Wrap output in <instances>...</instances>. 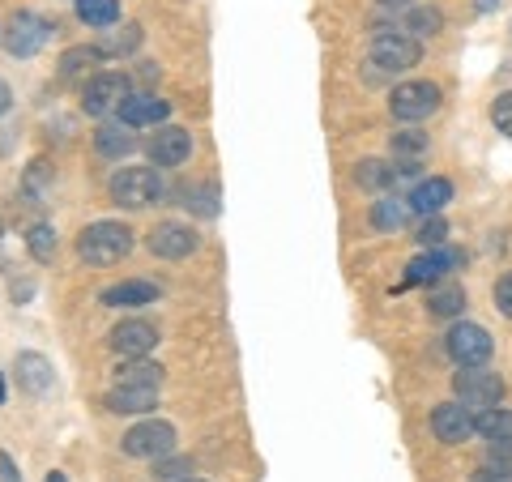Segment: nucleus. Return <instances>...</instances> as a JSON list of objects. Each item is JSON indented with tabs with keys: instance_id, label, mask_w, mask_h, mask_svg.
<instances>
[{
	"instance_id": "obj_1",
	"label": "nucleus",
	"mask_w": 512,
	"mask_h": 482,
	"mask_svg": "<svg viewBox=\"0 0 512 482\" xmlns=\"http://www.w3.org/2000/svg\"><path fill=\"white\" fill-rule=\"evenodd\" d=\"M423 56V43L419 39H410L402 35V30H380V35H372V47H367V69H372V82L376 77H397V73H406L414 69Z\"/></svg>"
},
{
	"instance_id": "obj_2",
	"label": "nucleus",
	"mask_w": 512,
	"mask_h": 482,
	"mask_svg": "<svg viewBox=\"0 0 512 482\" xmlns=\"http://www.w3.org/2000/svg\"><path fill=\"white\" fill-rule=\"evenodd\" d=\"M128 252H133V231L124 222H90L77 235V256L86 265H120Z\"/></svg>"
},
{
	"instance_id": "obj_3",
	"label": "nucleus",
	"mask_w": 512,
	"mask_h": 482,
	"mask_svg": "<svg viewBox=\"0 0 512 482\" xmlns=\"http://www.w3.org/2000/svg\"><path fill=\"white\" fill-rule=\"evenodd\" d=\"M111 201L124 205V210H150L154 201H163V175L154 167H120L111 175Z\"/></svg>"
},
{
	"instance_id": "obj_4",
	"label": "nucleus",
	"mask_w": 512,
	"mask_h": 482,
	"mask_svg": "<svg viewBox=\"0 0 512 482\" xmlns=\"http://www.w3.org/2000/svg\"><path fill=\"white\" fill-rule=\"evenodd\" d=\"M175 444H180V436H175V427L167 419H141L137 427H128L120 440L124 453L141 457V461H163L175 453Z\"/></svg>"
},
{
	"instance_id": "obj_5",
	"label": "nucleus",
	"mask_w": 512,
	"mask_h": 482,
	"mask_svg": "<svg viewBox=\"0 0 512 482\" xmlns=\"http://www.w3.org/2000/svg\"><path fill=\"white\" fill-rule=\"evenodd\" d=\"M453 397L461 401L466 410H487V406H500V397H504V380L487 372V363L483 367H457V376H453Z\"/></svg>"
},
{
	"instance_id": "obj_6",
	"label": "nucleus",
	"mask_w": 512,
	"mask_h": 482,
	"mask_svg": "<svg viewBox=\"0 0 512 482\" xmlns=\"http://www.w3.org/2000/svg\"><path fill=\"white\" fill-rule=\"evenodd\" d=\"M52 22L47 18H39V13H30V9H22V13H13V22L0 30V43H5V52L9 56H18V60H30L35 52H43V43H47V35H52Z\"/></svg>"
},
{
	"instance_id": "obj_7",
	"label": "nucleus",
	"mask_w": 512,
	"mask_h": 482,
	"mask_svg": "<svg viewBox=\"0 0 512 482\" xmlns=\"http://www.w3.org/2000/svg\"><path fill=\"white\" fill-rule=\"evenodd\" d=\"M389 111L402 124H419L440 111V86L436 82H402L389 94Z\"/></svg>"
},
{
	"instance_id": "obj_8",
	"label": "nucleus",
	"mask_w": 512,
	"mask_h": 482,
	"mask_svg": "<svg viewBox=\"0 0 512 482\" xmlns=\"http://www.w3.org/2000/svg\"><path fill=\"white\" fill-rule=\"evenodd\" d=\"M461 265H466V252H457V248H423V256H414V261L406 265V278L397 291H406V286H436L440 278H448V273H457Z\"/></svg>"
},
{
	"instance_id": "obj_9",
	"label": "nucleus",
	"mask_w": 512,
	"mask_h": 482,
	"mask_svg": "<svg viewBox=\"0 0 512 482\" xmlns=\"http://www.w3.org/2000/svg\"><path fill=\"white\" fill-rule=\"evenodd\" d=\"M444 350H448V359H453L457 367H483L495 346H491V333L483 325L457 320V325L448 329V337H444Z\"/></svg>"
},
{
	"instance_id": "obj_10",
	"label": "nucleus",
	"mask_w": 512,
	"mask_h": 482,
	"mask_svg": "<svg viewBox=\"0 0 512 482\" xmlns=\"http://www.w3.org/2000/svg\"><path fill=\"white\" fill-rule=\"evenodd\" d=\"M128 94H133V82H128L124 73H94L82 90V107H86V116H107Z\"/></svg>"
},
{
	"instance_id": "obj_11",
	"label": "nucleus",
	"mask_w": 512,
	"mask_h": 482,
	"mask_svg": "<svg viewBox=\"0 0 512 482\" xmlns=\"http://www.w3.org/2000/svg\"><path fill=\"white\" fill-rule=\"evenodd\" d=\"M107 346L116 350L120 359H150L154 355V346H158V329L150 325V320H120L116 329H111L107 337Z\"/></svg>"
},
{
	"instance_id": "obj_12",
	"label": "nucleus",
	"mask_w": 512,
	"mask_h": 482,
	"mask_svg": "<svg viewBox=\"0 0 512 482\" xmlns=\"http://www.w3.org/2000/svg\"><path fill=\"white\" fill-rule=\"evenodd\" d=\"M146 154L154 167H184L192 154V133L188 128H175V124H158L154 137L146 141Z\"/></svg>"
},
{
	"instance_id": "obj_13",
	"label": "nucleus",
	"mask_w": 512,
	"mask_h": 482,
	"mask_svg": "<svg viewBox=\"0 0 512 482\" xmlns=\"http://www.w3.org/2000/svg\"><path fill=\"white\" fill-rule=\"evenodd\" d=\"M197 244L201 239L188 222H158V227L150 231V239H146V248L154 256H163V261H184V256L197 252Z\"/></svg>"
},
{
	"instance_id": "obj_14",
	"label": "nucleus",
	"mask_w": 512,
	"mask_h": 482,
	"mask_svg": "<svg viewBox=\"0 0 512 482\" xmlns=\"http://www.w3.org/2000/svg\"><path fill=\"white\" fill-rule=\"evenodd\" d=\"M431 431H436L440 444H466L474 436V414L461 401H444V406L431 410Z\"/></svg>"
},
{
	"instance_id": "obj_15",
	"label": "nucleus",
	"mask_w": 512,
	"mask_h": 482,
	"mask_svg": "<svg viewBox=\"0 0 512 482\" xmlns=\"http://www.w3.org/2000/svg\"><path fill=\"white\" fill-rule=\"evenodd\" d=\"M171 103H163L158 94H128V99L116 107V120L128 128H158L167 124Z\"/></svg>"
},
{
	"instance_id": "obj_16",
	"label": "nucleus",
	"mask_w": 512,
	"mask_h": 482,
	"mask_svg": "<svg viewBox=\"0 0 512 482\" xmlns=\"http://www.w3.org/2000/svg\"><path fill=\"white\" fill-rule=\"evenodd\" d=\"M158 295H163V286H158V282L128 278L120 286H107V291L99 295V303H103V308H146V303H154Z\"/></svg>"
},
{
	"instance_id": "obj_17",
	"label": "nucleus",
	"mask_w": 512,
	"mask_h": 482,
	"mask_svg": "<svg viewBox=\"0 0 512 482\" xmlns=\"http://www.w3.org/2000/svg\"><path fill=\"white\" fill-rule=\"evenodd\" d=\"M13 372H18V384L30 393V397H43V393H52V384H56V372H52V359H43L35 355V350H22L18 363H13Z\"/></svg>"
},
{
	"instance_id": "obj_18",
	"label": "nucleus",
	"mask_w": 512,
	"mask_h": 482,
	"mask_svg": "<svg viewBox=\"0 0 512 482\" xmlns=\"http://www.w3.org/2000/svg\"><path fill=\"white\" fill-rule=\"evenodd\" d=\"M103 406L111 414H150V410H158V389H146V384H116V389L103 397Z\"/></svg>"
},
{
	"instance_id": "obj_19",
	"label": "nucleus",
	"mask_w": 512,
	"mask_h": 482,
	"mask_svg": "<svg viewBox=\"0 0 512 482\" xmlns=\"http://www.w3.org/2000/svg\"><path fill=\"white\" fill-rule=\"evenodd\" d=\"M141 26L124 22V26H107V35L94 39V52H99V60H120V56H133L141 47Z\"/></svg>"
},
{
	"instance_id": "obj_20",
	"label": "nucleus",
	"mask_w": 512,
	"mask_h": 482,
	"mask_svg": "<svg viewBox=\"0 0 512 482\" xmlns=\"http://www.w3.org/2000/svg\"><path fill=\"white\" fill-rule=\"evenodd\" d=\"M410 210L414 214H423V218H431V214H440L448 201H453V184L448 180H440V175H431V180H419L414 184V192H410Z\"/></svg>"
},
{
	"instance_id": "obj_21",
	"label": "nucleus",
	"mask_w": 512,
	"mask_h": 482,
	"mask_svg": "<svg viewBox=\"0 0 512 482\" xmlns=\"http://www.w3.org/2000/svg\"><path fill=\"white\" fill-rule=\"evenodd\" d=\"M137 128H128L120 120H107L99 124V133H94V150H99L103 158H124V154H133L137 150Z\"/></svg>"
},
{
	"instance_id": "obj_22",
	"label": "nucleus",
	"mask_w": 512,
	"mask_h": 482,
	"mask_svg": "<svg viewBox=\"0 0 512 482\" xmlns=\"http://www.w3.org/2000/svg\"><path fill=\"white\" fill-rule=\"evenodd\" d=\"M427 312L440 316V320H453L466 312V291H461V282H436L427 295Z\"/></svg>"
},
{
	"instance_id": "obj_23",
	"label": "nucleus",
	"mask_w": 512,
	"mask_h": 482,
	"mask_svg": "<svg viewBox=\"0 0 512 482\" xmlns=\"http://www.w3.org/2000/svg\"><path fill=\"white\" fill-rule=\"evenodd\" d=\"M410 214H414V210H410V201H402V197L393 192V197H380V201L372 205V227L384 231V235H393V231H402V227H406Z\"/></svg>"
},
{
	"instance_id": "obj_24",
	"label": "nucleus",
	"mask_w": 512,
	"mask_h": 482,
	"mask_svg": "<svg viewBox=\"0 0 512 482\" xmlns=\"http://www.w3.org/2000/svg\"><path fill=\"white\" fill-rule=\"evenodd\" d=\"M355 184L367 192H389L397 188V163H384V158H363L355 167Z\"/></svg>"
},
{
	"instance_id": "obj_25",
	"label": "nucleus",
	"mask_w": 512,
	"mask_h": 482,
	"mask_svg": "<svg viewBox=\"0 0 512 482\" xmlns=\"http://www.w3.org/2000/svg\"><path fill=\"white\" fill-rule=\"evenodd\" d=\"M440 26H444V13H440L436 5H406L402 35H410V39H431V35H440Z\"/></svg>"
},
{
	"instance_id": "obj_26",
	"label": "nucleus",
	"mask_w": 512,
	"mask_h": 482,
	"mask_svg": "<svg viewBox=\"0 0 512 482\" xmlns=\"http://www.w3.org/2000/svg\"><path fill=\"white\" fill-rule=\"evenodd\" d=\"M474 436H483L487 444L491 440H512V410L504 406H487L474 414Z\"/></svg>"
},
{
	"instance_id": "obj_27",
	"label": "nucleus",
	"mask_w": 512,
	"mask_h": 482,
	"mask_svg": "<svg viewBox=\"0 0 512 482\" xmlns=\"http://www.w3.org/2000/svg\"><path fill=\"white\" fill-rule=\"evenodd\" d=\"M73 9L86 26H99V30L120 22V0H73Z\"/></svg>"
},
{
	"instance_id": "obj_28",
	"label": "nucleus",
	"mask_w": 512,
	"mask_h": 482,
	"mask_svg": "<svg viewBox=\"0 0 512 482\" xmlns=\"http://www.w3.org/2000/svg\"><path fill=\"white\" fill-rule=\"evenodd\" d=\"M116 384H146V389H158V384H163V367L150 359H124V367H116Z\"/></svg>"
},
{
	"instance_id": "obj_29",
	"label": "nucleus",
	"mask_w": 512,
	"mask_h": 482,
	"mask_svg": "<svg viewBox=\"0 0 512 482\" xmlns=\"http://www.w3.org/2000/svg\"><path fill=\"white\" fill-rule=\"evenodd\" d=\"M26 248H30V256H35L39 265H47L56 256V231L47 227V222H35V227L26 231Z\"/></svg>"
},
{
	"instance_id": "obj_30",
	"label": "nucleus",
	"mask_w": 512,
	"mask_h": 482,
	"mask_svg": "<svg viewBox=\"0 0 512 482\" xmlns=\"http://www.w3.org/2000/svg\"><path fill=\"white\" fill-rule=\"evenodd\" d=\"M419 154H427V133H419V128H402V133H393V158L414 163Z\"/></svg>"
},
{
	"instance_id": "obj_31",
	"label": "nucleus",
	"mask_w": 512,
	"mask_h": 482,
	"mask_svg": "<svg viewBox=\"0 0 512 482\" xmlns=\"http://www.w3.org/2000/svg\"><path fill=\"white\" fill-rule=\"evenodd\" d=\"M99 64V52H94V43L90 47H69V52L60 56V77H77V73H86Z\"/></svg>"
},
{
	"instance_id": "obj_32",
	"label": "nucleus",
	"mask_w": 512,
	"mask_h": 482,
	"mask_svg": "<svg viewBox=\"0 0 512 482\" xmlns=\"http://www.w3.org/2000/svg\"><path fill=\"white\" fill-rule=\"evenodd\" d=\"M414 239H419V248H440L448 239V222L440 214H431V218H423V227L414 231Z\"/></svg>"
},
{
	"instance_id": "obj_33",
	"label": "nucleus",
	"mask_w": 512,
	"mask_h": 482,
	"mask_svg": "<svg viewBox=\"0 0 512 482\" xmlns=\"http://www.w3.org/2000/svg\"><path fill=\"white\" fill-rule=\"evenodd\" d=\"M491 124L500 128L504 137H512V90L495 94V103H491Z\"/></svg>"
},
{
	"instance_id": "obj_34",
	"label": "nucleus",
	"mask_w": 512,
	"mask_h": 482,
	"mask_svg": "<svg viewBox=\"0 0 512 482\" xmlns=\"http://www.w3.org/2000/svg\"><path fill=\"white\" fill-rule=\"evenodd\" d=\"M483 465L512 474V440H491V444H487V461H483Z\"/></svg>"
},
{
	"instance_id": "obj_35",
	"label": "nucleus",
	"mask_w": 512,
	"mask_h": 482,
	"mask_svg": "<svg viewBox=\"0 0 512 482\" xmlns=\"http://www.w3.org/2000/svg\"><path fill=\"white\" fill-rule=\"evenodd\" d=\"M188 205H192V210H197L201 218H214V214H218V188H214V184L197 188V192L188 197Z\"/></svg>"
},
{
	"instance_id": "obj_36",
	"label": "nucleus",
	"mask_w": 512,
	"mask_h": 482,
	"mask_svg": "<svg viewBox=\"0 0 512 482\" xmlns=\"http://www.w3.org/2000/svg\"><path fill=\"white\" fill-rule=\"evenodd\" d=\"M495 308L512 320V273H504V278L495 282Z\"/></svg>"
},
{
	"instance_id": "obj_37",
	"label": "nucleus",
	"mask_w": 512,
	"mask_h": 482,
	"mask_svg": "<svg viewBox=\"0 0 512 482\" xmlns=\"http://www.w3.org/2000/svg\"><path fill=\"white\" fill-rule=\"evenodd\" d=\"M43 180H47V163H30V175H26V197L30 201H39Z\"/></svg>"
},
{
	"instance_id": "obj_38",
	"label": "nucleus",
	"mask_w": 512,
	"mask_h": 482,
	"mask_svg": "<svg viewBox=\"0 0 512 482\" xmlns=\"http://www.w3.org/2000/svg\"><path fill=\"white\" fill-rule=\"evenodd\" d=\"M0 482H22L18 465H13V457H9V453H0Z\"/></svg>"
},
{
	"instance_id": "obj_39",
	"label": "nucleus",
	"mask_w": 512,
	"mask_h": 482,
	"mask_svg": "<svg viewBox=\"0 0 512 482\" xmlns=\"http://www.w3.org/2000/svg\"><path fill=\"white\" fill-rule=\"evenodd\" d=\"M474 482H512V474H504V470H491V465H483V470H474Z\"/></svg>"
},
{
	"instance_id": "obj_40",
	"label": "nucleus",
	"mask_w": 512,
	"mask_h": 482,
	"mask_svg": "<svg viewBox=\"0 0 512 482\" xmlns=\"http://www.w3.org/2000/svg\"><path fill=\"white\" fill-rule=\"evenodd\" d=\"M13 107V90L5 86V82H0V116H5V111Z\"/></svg>"
},
{
	"instance_id": "obj_41",
	"label": "nucleus",
	"mask_w": 512,
	"mask_h": 482,
	"mask_svg": "<svg viewBox=\"0 0 512 482\" xmlns=\"http://www.w3.org/2000/svg\"><path fill=\"white\" fill-rule=\"evenodd\" d=\"M141 82H158V64H141Z\"/></svg>"
},
{
	"instance_id": "obj_42",
	"label": "nucleus",
	"mask_w": 512,
	"mask_h": 482,
	"mask_svg": "<svg viewBox=\"0 0 512 482\" xmlns=\"http://www.w3.org/2000/svg\"><path fill=\"white\" fill-rule=\"evenodd\" d=\"M380 9H406V5H414V0H376Z\"/></svg>"
},
{
	"instance_id": "obj_43",
	"label": "nucleus",
	"mask_w": 512,
	"mask_h": 482,
	"mask_svg": "<svg viewBox=\"0 0 512 482\" xmlns=\"http://www.w3.org/2000/svg\"><path fill=\"white\" fill-rule=\"evenodd\" d=\"M47 482H69V478H64L60 470H52V474H47Z\"/></svg>"
},
{
	"instance_id": "obj_44",
	"label": "nucleus",
	"mask_w": 512,
	"mask_h": 482,
	"mask_svg": "<svg viewBox=\"0 0 512 482\" xmlns=\"http://www.w3.org/2000/svg\"><path fill=\"white\" fill-rule=\"evenodd\" d=\"M0 406H5V376H0Z\"/></svg>"
},
{
	"instance_id": "obj_45",
	"label": "nucleus",
	"mask_w": 512,
	"mask_h": 482,
	"mask_svg": "<svg viewBox=\"0 0 512 482\" xmlns=\"http://www.w3.org/2000/svg\"><path fill=\"white\" fill-rule=\"evenodd\" d=\"M184 482H201V478H184Z\"/></svg>"
}]
</instances>
